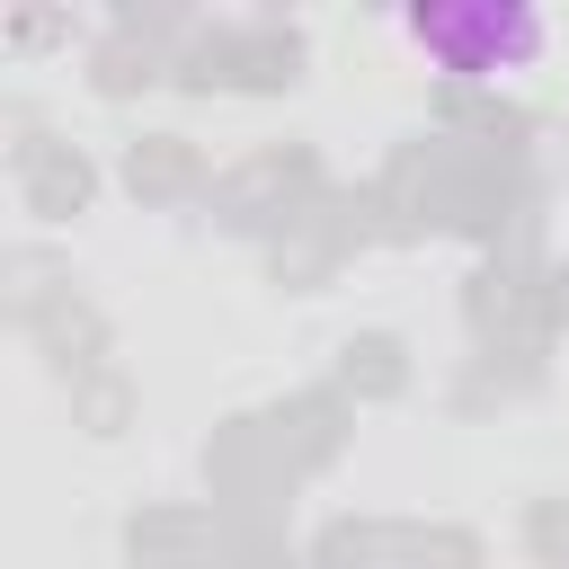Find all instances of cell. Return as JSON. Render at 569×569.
<instances>
[{
    "label": "cell",
    "mask_w": 569,
    "mask_h": 569,
    "mask_svg": "<svg viewBox=\"0 0 569 569\" xmlns=\"http://www.w3.org/2000/svg\"><path fill=\"white\" fill-rule=\"evenodd\" d=\"M542 18L533 9H418L409 18V44H427L453 80H498V71H525L542 53Z\"/></svg>",
    "instance_id": "obj_1"
}]
</instances>
